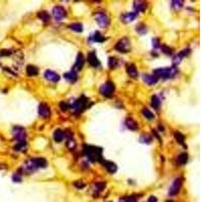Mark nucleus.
Segmentation results:
<instances>
[{
    "label": "nucleus",
    "mask_w": 202,
    "mask_h": 202,
    "mask_svg": "<svg viewBox=\"0 0 202 202\" xmlns=\"http://www.w3.org/2000/svg\"><path fill=\"white\" fill-rule=\"evenodd\" d=\"M60 108L63 111H67L68 108H69V104H68L67 102H65V101H62L60 103Z\"/></svg>",
    "instance_id": "ea45409f"
},
{
    "label": "nucleus",
    "mask_w": 202,
    "mask_h": 202,
    "mask_svg": "<svg viewBox=\"0 0 202 202\" xmlns=\"http://www.w3.org/2000/svg\"><path fill=\"white\" fill-rule=\"evenodd\" d=\"M122 202H124V201H122Z\"/></svg>",
    "instance_id": "de8ad7c7"
},
{
    "label": "nucleus",
    "mask_w": 202,
    "mask_h": 202,
    "mask_svg": "<svg viewBox=\"0 0 202 202\" xmlns=\"http://www.w3.org/2000/svg\"><path fill=\"white\" fill-rule=\"evenodd\" d=\"M64 78L66 80H68L69 82H75L77 80V73L74 70H71L70 72L64 74Z\"/></svg>",
    "instance_id": "4be33fe9"
},
{
    "label": "nucleus",
    "mask_w": 202,
    "mask_h": 202,
    "mask_svg": "<svg viewBox=\"0 0 202 202\" xmlns=\"http://www.w3.org/2000/svg\"><path fill=\"white\" fill-rule=\"evenodd\" d=\"M103 167L107 170L109 173L113 174L117 171V166L114 164L113 162H110V161H101Z\"/></svg>",
    "instance_id": "ddd939ff"
},
{
    "label": "nucleus",
    "mask_w": 202,
    "mask_h": 202,
    "mask_svg": "<svg viewBox=\"0 0 202 202\" xmlns=\"http://www.w3.org/2000/svg\"><path fill=\"white\" fill-rule=\"evenodd\" d=\"M66 15H67V12L62 6H55L53 8V16L56 21H61Z\"/></svg>",
    "instance_id": "423d86ee"
},
{
    "label": "nucleus",
    "mask_w": 202,
    "mask_h": 202,
    "mask_svg": "<svg viewBox=\"0 0 202 202\" xmlns=\"http://www.w3.org/2000/svg\"><path fill=\"white\" fill-rule=\"evenodd\" d=\"M69 28L72 29L73 31H76V33H81L83 31V26L79 22H75V23H71L69 26Z\"/></svg>",
    "instance_id": "a878e982"
},
{
    "label": "nucleus",
    "mask_w": 202,
    "mask_h": 202,
    "mask_svg": "<svg viewBox=\"0 0 202 202\" xmlns=\"http://www.w3.org/2000/svg\"><path fill=\"white\" fill-rule=\"evenodd\" d=\"M142 79H144V81L146 82V84H147V85L152 86V85H155V84L158 83L159 79L157 78V77L155 76V75H144L142 76Z\"/></svg>",
    "instance_id": "dca6fc26"
},
{
    "label": "nucleus",
    "mask_w": 202,
    "mask_h": 202,
    "mask_svg": "<svg viewBox=\"0 0 202 202\" xmlns=\"http://www.w3.org/2000/svg\"><path fill=\"white\" fill-rule=\"evenodd\" d=\"M161 49H162V51L164 52L165 54H167V55H172V52H173V50L171 49V47L165 46V45H163L162 47H161Z\"/></svg>",
    "instance_id": "4c0bfd02"
},
{
    "label": "nucleus",
    "mask_w": 202,
    "mask_h": 202,
    "mask_svg": "<svg viewBox=\"0 0 202 202\" xmlns=\"http://www.w3.org/2000/svg\"><path fill=\"white\" fill-rule=\"evenodd\" d=\"M176 74H177V69H175V68H159V69H156L154 71V75L158 79L173 78Z\"/></svg>",
    "instance_id": "f03ea898"
},
{
    "label": "nucleus",
    "mask_w": 202,
    "mask_h": 202,
    "mask_svg": "<svg viewBox=\"0 0 202 202\" xmlns=\"http://www.w3.org/2000/svg\"><path fill=\"white\" fill-rule=\"evenodd\" d=\"M172 6L175 9H180L183 6V1H172Z\"/></svg>",
    "instance_id": "e433bc0d"
},
{
    "label": "nucleus",
    "mask_w": 202,
    "mask_h": 202,
    "mask_svg": "<svg viewBox=\"0 0 202 202\" xmlns=\"http://www.w3.org/2000/svg\"><path fill=\"white\" fill-rule=\"evenodd\" d=\"M158 201V199H157V197L155 196H151L149 198V202H157Z\"/></svg>",
    "instance_id": "c03bdc74"
},
{
    "label": "nucleus",
    "mask_w": 202,
    "mask_h": 202,
    "mask_svg": "<svg viewBox=\"0 0 202 202\" xmlns=\"http://www.w3.org/2000/svg\"><path fill=\"white\" fill-rule=\"evenodd\" d=\"M137 31L140 35H145V33H147V26H145L144 23H140L138 26H137Z\"/></svg>",
    "instance_id": "2f4dec72"
},
{
    "label": "nucleus",
    "mask_w": 202,
    "mask_h": 202,
    "mask_svg": "<svg viewBox=\"0 0 202 202\" xmlns=\"http://www.w3.org/2000/svg\"><path fill=\"white\" fill-rule=\"evenodd\" d=\"M114 49L116 51L120 52V53H128V52L130 50V40H128V38H122L121 40H118L116 45H115Z\"/></svg>",
    "instance_id": "7ed1b4c3"
},
{
    "label": "nucleus",
    "mask_w": 202,
    "mask_h": 202,
    "mask_svg": "<svg viewBox=\"0 0 202 202\" xmlns=\"http://www.w3.org/2000/svg\"><path fill=\"white\" fill-rule=\"evenodd\" d=\"M90 40L95 43H103L104 40H105V38H104L99 31H95V33L91 35Z\"/></svg>",
    "instance_id": "412c9836"
},
{
    "label": "nucleus",
    "mask_w": 202,
    "mask_h": 202,
    "mask_svg": "<svg viewBox=\"0 0 202 202\" xmlns=\"http://www.w3.org/2000/svg\"><path fill=\"white\" fill-rule=\"evenodd\" d=\"M181 185H182V181H181V179L180 178L175 179V181L173 182L172 186L170 187V189H169V194L171 195V196L176 195L177 193L179 192V190H180Z\"/></svg>",
    "instance_id": "1a4fd4ad"
},
{
    "label": "nucleus",
    "mask_w": 202,
    "mask_h": 202,
    "mask_svg": "<svg viewBox=\"0 0 202 202\" xmlns=\"http://www.w3.org/2000/svg\"><path fill=\"white\" fill-rule=\"evenodd\" d=\"M140 142H145V144H150V142H152V138L150 137V135H142L140 137Z\"/></svg>",
    "instance_id": "c9c22d12"
},
{
    "label": "nucleus",
    "mask_w": 202,
    "mask_h": 202,
    "mask_svg": "<svg viewBox=\"0 0 202 202\" xmlns=\"http://www.w3.org/2000/svg\"><path fill=\"white\" fill-rule=\"evenodd\" d=\"M137 15H138V13H135V12H126L121 15L120 19L123 22H125V23H128V22L133 21V20L135 19V17H137Z\"/></svg>",
    "instance_id": "2eb2a0df"
},
{
    "label": "nucleus",
    "mask_w": 202,
    "mask_h": 202,
    "mask_svg": "<svg viewBox=\"0 0 202 202\" xmlns=\"http://www.w3.org/2000/svg\"><path fill=\"white\" fill-rule=\"evenodd\" d=\"M44 75H45V78H46L47 80L51 81V82H58V81L60 80V76H59L56 72L51 71V70H47Z\"/></svg>",
    "instance_id": "9b49d317"
},
{
    "label": "nucleus",
    "mask_w": 202,
    "mask_h": 202,
    "mask_svg": "<svg viewBox=\"0 0 202 202\" xmlns=\"http://www.w3.org/2000/svg\"><path fill=\"white\" fill-rule=\"evenodd\" d=\"M38 114H40V116L44 117V118H47L50 116L51 111H50V107L47 106V104L40 103L38 105Z\"/></svg>",
    "instance_id": "9d476101"
},
{
    "label": "nucleus",
    "mask_w": 202,
    "mask_h": 202,
    "mask_svg": "<svg viewBox=\"0 0 202 202\" xmlns=\"http://www.w3.org/2000/svg\"><path fill=\"white\" fill-rule=\"evenodd\" d=\"M177 161H178V163L180 165H185L186 163L188 162V155L186 153L180 154V155L178 156V158H177Z\"/></svg>",
    "instance_id": "cd10ccee"
},
{
    "label": "nucleus",
    "mask_w": 202,
    "mask_h": 202,
    "mask_svg": "<svg viewBox=\"0 0 202 202\" xmlns=\"http://www.w3.org/2000/svg\"><path fill=\"white\" fill-rule=\"evenodd\" d=\"M114 83L111 82V81H107V82H105L103 84V85H101L100 87V93L103 96L107 97V98H109L113 95V92H114Z\"/></svg>",
    "instance_id": "20e7f679"
},
{
    "label": "nucleus",
    "mask_w": 202,
    "mask_h": 202,
    "mask_svg": "<svg viewBox=\"0 0 202 202\" xmlns=\"http://www.w3.org/2000/svg\"><path fill=\"white\" fill-rule=\"evenodd\" d=\"M152 43H153V47H155V49H158L159 47H160V40H159V38H153V40H152Z\"/></svg>",
    "instance_id": "79ce46f5"
},
{
    "label": "nucleus",
    "mask_w": 202,
    "mask_h": 202,
    "mask_svg": "<svg viewBox=\"0 0 202 202\" xmlns=\"http://www.w3.org/2000/svg\"><path fill=\"white\" fill-rule=\"evenodd\" d=\"M31 161H33V165H35V167L37 169H38V168H46L47 165V160L44 158H35L31 159Z\"/></svg>",
    "instance_id": "f3484780"
},
{
    "label": "nucleus",
    "mask_w": 202,
    "mask_h": 202,
    "mask_svg": "<svg viewBox=\"0 0 202 202\" xmlns=\"http://www.w3.org/2000/svg\"><path fill=\"white\" fill-rule=\"evenodd\" d=\"M142 112V114H144V116L146 117V118H147V119H154V118H155V114H154V113L152 112L150 109H147V108H144Z\"/></svg>",
    "instance_id": "7c9ffc66"
},
{
    "label": "nucleus",
    "mask_w": 202,
    "mask_h": 202,
    "mask_svg": "<svg viewBox=\"0 0 202 202\" xmlns=\"http://www.w3.org/2000/svg\"><path fill=\"white\" fill-rule=\"evenodd\" d=\"M160 129L161 130H164V126H162V124H160Z\"/></svg>",
    "instance_id": "a18cd8bd"
},
{
    "label": "nucleus",
    "mask_w": 202,
    "mask_h": 202,
    "mask_svg": "<svg viewBox=\"0 0 202 202\" xmlns=\"http://www.w3.org/2000/svg\"><path fill=\"white\" fill-rule=\"evenodd\" d=\"M118 65H119L118 59L114 58V57H110L108 59V66H109V68H111V69H115Z\"/></svg>",
    "instance_id": "bb28decb"
},
{
    "label": "nucleus",
    "mask_w": 202,
    "mask_h": 202,
    "mask_svg": "<svg viewBox=\"0 0 202 202\" xmlns=\"http://www.w3.org/2000/svg\"><path fill=\"white\" fill-rule=\"evenodd\" d=\"M13 135H14V138H16L18 142L20 140H24V138H26V129L23 128H20V126H15V128H13Z\"/></svg>",
    "instance_id": "6e6552de"
},
{
    "label": "nucleus",
    "mask_w": 202,
    "mask_h": 202,
    "mask_svg": "<svg viewBox=\"0 0 202 202\" xmlns=\"http://www.w3.org/2000/svg\"><path fill=\"white\" fill-rule=\"evenodd\" d=\"M64 131L61 130V129H56L55 133H54V138L57 142H61L63 140H64Z\"/></svg>",
    "instance_id": "b1692460"
},
{
    "label": "nucleus",
    "mask_w": 202,
    "mask_h": 202,
    "mask_svg": "<svg viewBox=\"0 0 202 202\" xmlns=\"http://www.w3.org/2000/svg\"><path fill=\"white\" fill-rule=\"evenodd\" d=\"M83 65H84V57L82 54L79 53L78 56H77L76 63H75V66H74V71H79V70H81Z\"/></svg>",
    "instance_id": "a211bd4d"
},
{
    "label": "nucleus",
    "mask_w": 202,
    "mask_h": 202,
    "mask_svg": "<svg viewBox=\"0 0 202 202\" xmlns=\"http://www.w3.org/2000/svg\"><path fill=\"white\" fill-rule=\"evenodd\" d=\"M160 105H161V100L158 98V96H156V95L152 96V106H153L155 109H159V108H160Z\"/></svg>",
    "instance_id": "c756f323"
},
{
    "label": "nucleus",
    "mask_w": 202,
    "mask_h": 202,
    "mask_svg": "<svg viewBox=\"0 0 202 202\" xmlns=\"http://www.w3.org/2000/svg\"><path fill=\"white\" fill-rule=\"evenodd\" d=\"M96 22L99 24V26L101 28H106L109 24V18L105 13L98 12L96 15Z\"/></svg>",
    "instance_id": "0eeeda50"
},
{
    "label": "nucleus",
    "mask_w": 202,
    "mask_h": 202,
    "mask_svg": "<svg viewBox=\"0 0 202 202\" xmlns=\"http://www.w3.org/2000/svg\"><path fill=\"white\" fill-rule=\"evenodd\" d=\"M1 56H9L11 55V51H8V50H3V51H1V54H0Z\"/></svg>",
    "instance_id": "37998d69"
},
{
    "label": "nucleus",
    "mask_w": 202,
    "mask_h": 202,
    "mask_svg": "<svg viewBox=\"0 0 202 202\" xmlns=\"http://www.w3.org/2000/svg\"><path fill=\"white\" fill-rule=\"evenodd\" d=\"M125 125H126V128L128 129H130V130H138V122L135 121V120H133V118H130V117L125 120Z\"/></svg>",
    "instance_id": "aec40b11"
},
{
    "label": "nucleus",
    "mask_w": 202,
    "mask_h": 202,
    "mask_svg": "<svg viewBox=\"0 0 202 202\" xmlns=\"http://www.w3.org/2000/svg\"><path fill=\"white\" fill-rule=\"evenodd\" d=\"M87 103H88V99L84 95H82L78 100L74 102V105H73L74 111L75 112H81V111H83L87 107Z\"/></svg>",
    "instance_id": "39448f33"
},
{
    "label": "nucleus",
    "mask_w": 202,
    "mask_h": 202,
    "mask_svg": "<svg viewBox=\"0 0 202 202\" xmlns=\"http://www.w3.org/2000/svg\"><path fill=\"white\" fill-rule=\"evenodd\" d=\"M167 202H173V201H172V200H168Z\"/></svg>",
    "instance_id": "49530a36"
},
{
    "label": "nucleus",
    "mask_w": 202,
    "mask_h": 202,
    "mask_svg": "<svg viewBox=\"0 0 202 202\" xmlns=\"http://www.w3.org/2000/svg\"><path fill=\"white\" fill-rule=\"evenodd\" d=\"M26 74L30 77L37 76V75L38 74V69L33 65H28V67H26Z\"/></svg>",
    "instance_id": "5701e85b"
},
{
    "label": "nucleus",
    "mask_w": 202,
    "mask_h": 202,
    "mask_svg": "<svg viewBox=\"0 0 202 202\" xmlns=\"http://www.w3.org/2000/svg\"><path fill=\"white\" fill-rule=\"evenodd\" d=\"M67 147H69L71 151H73L75 147H76V142H75L72 138H70L69 140H68V142H67Z\"/></svg>",
    "instance_id": "f704fd0d"
},
{
    "label": "nucleus",
    "mask_w": 202,
    "mask_h": 202,
    "mask_svg": "<svg viewBox=\"0 0 202 202\" xmlns=\"http://www.w3.org/2000/svg\"><path fill=\"white\" fill-rule=\"evenodd\" d=\"M74 186L76 188H78V189H83V188L85 187V184H84L82 181H76V182L74 183Z\"/></svg>",
    "instance_id": "a19ab883"
},
{
    "label": "nucleus",
    "mask_w": 202,
    "mask_h": 202,
    "mask_svg": "<svg viewBox=\"0 0 202 202\" xmlns=\"http://www.w3.org/2000/svg\"><path fill=\"white\" fill-rule=\"evenodd\" d=\"M126 72H128V76L133 79H137L138 77V72L137 70V67L133 64H128L126 66Z\"/></svg>",
    "instance_id": "4468645a"
},
{
    "label": "nucleus",
    "mask_w": 202,
    "mask_h": 202,
    "mask_svg": "<svg viewBox=\"0 0 202 202\" xmlns=\"http://www.w3.org/2000/svg\"><path fill=\"white\" fill-rule=\"evenodd\" d=\"M174 135H175V138H176V140L179 142V144L184 145V140H185V135H184L183 133H181L180 131H175V133H174Z\"/></svg>",
    "instance_id": "c85d7f7f"
},
{
    "label": "nucleus",
    "mask_w": 202,
    "mask_h": 202,
    "mask_svg": "<svg viewBox=\"0 0 202 202\" xmlns=\"http://www.w3.org/2000/svg\"><path fill=\"white\" fill-rule=\"evenodd\" d=\"M38 17L42 20L43 22H45V23L50 21V14L47 11H40V12L38 13Z\"/></svg>",
    "instance_id": "393cba45"
},
{
    "label": "nucleus",
    "mask_w": 202,
    "mask_h": 202,
    "mask_svg": "<svg viewBox=\"0 0 202 202\" xmlns=\"http://www.w3.org/2000/svg\"><path fill=\"white\" fill-rule=\"evenodd\" d=\"M147 3L146 2H142V1H138L135 2L133 4V8H135V12H144L145 10L147 9Z\"/></svg>",
    "instance_id": "6ab92c4d"
},
{
    "label": "nucleus",
    "mask_w": 202,
    "mask_h": 202,
    "mask_svg": "<svg viewBox=\"0 0 202 202\" xmlns=\"http://www.w3.org/2000/svg\"><path fill=\"white\" fill-rule=\"evenodd\" d=\"M12 180L14 181V182H17V183L21 182V176H20V174H19V173H15V174H13V176H12Z\"/></svg>",
    "instance_id": "58836bf2"
},
{
    "label": "nucleus",
    "mask_w": 202,
    "mask_h": 202,
    "mask_svg": "<svg viewBox=\"0 0 202 202\" xmlns=\"http://www.w3.org/2000/svg\"><path fill=\"white\" fill-rule=\"evenodd\" d=\"M84 153L86 157L92 162H101L102 161V149L101 147H97L94 146H89V145H85L84 146Z\"/></svg>",
    "instance_id": "f257e3e1"
},
{
    "label": "nucleus",
    "mask_w": 202,
    "mask_h": 202,
    "mask_svg": "<svg viewBox=\"0 0 202 202\" xmlns=\"http://www.w3.org/2000/svg\"><path fill=\"white\" fill-rule=\"evenodd\" d=\"M88 63H89L90 66H92V67H98L99 65H100V62H99L98 58H97L96 54H95V52H90L89 54H88Z\"/></svg>",
    "instance_id": "f8f14e48"
},
{
    "label": "nucleus",
    "mask_w": 202,
    "mask_h": 202,
    "mask_svg": "<svg viewBox=\"0 0 202 202\" xmlns=\"http://www.w3.org/2000/svg\"><path fill=\"white\" fill-rule=\"evenodd\" d=\"M26 146V140H20V142H17V145L14 147L15 151H21V150H23L24 147Z\"/></svg>",
    "instance_id": "473e14b6"
},
{
    "label": "nucleus",
    "mask_w": 202,
    "mask_h": 202,
    "mask_svg": "<svg viewBox=\"0 0 202 202\" xmlns=\"http://www.w3.org/2000/svg\"><path fill=\"white\" fill-rule=\"evenodd\" d=\"M106 186V183L105 182H98V183H96L95 184V191H98V192H100L102 191V190L104 189V187Z\"/></svg>",
    "instance_id": "72a5a7b5"
}]
</instances>
